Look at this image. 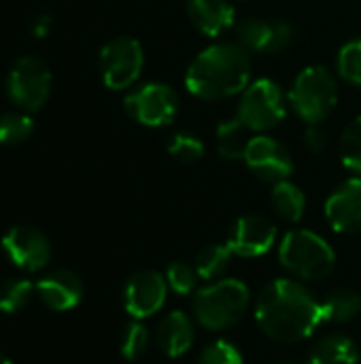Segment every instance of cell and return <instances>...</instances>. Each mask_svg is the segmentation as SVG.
<instances>
[{"mask_svg":"<svg viewBox=\"0 0 361 364\" xmlns=\"http://www.w3.org/2000/svg\"><path fill=\"white\" fill-rule=\"evenodd\" d=\"M255 320L270 339L298 343L309 339L317 326L323 324L321 301L300 282L277 279L260 292Z\"/></svg>","mask_w":361,"mask_h":364,"instance_id":"cell-1","label":"cell"},{"mask_svg":"<svg viewBox=\"0 0 361 364\" xmlns=\"http://www.w3.org/2000/svg\"><path fill=\"white\" fill-rule=\"evenodd\" d=\"M251 83V58L238 43H215L202 49L185 73V87L200 100H223L243 94Z\"/></svg>","mask_w":361,"mask_h":364,"instance_id":"cell-2","label":"cell"},{"mask_svg":"<svg viewBox=\"0 0 361 364\" xmlns=\"http://www.w3.org/2000/svg\"><path fill=\"white\" fill-rule=\"evenodd\" d=\"M251 303L249 288L238 279H219L196 292L194 316L209 331H226L238 324Z\"/></svg>","mask_w":361,"mask_h":364,"instance_id":"cell-3","label":"cell"},{"mask_svg":"<svg viewBox=\"0 0 361 364\" xmlns=\"http://www.w3.org/2000/svg\"><path fill=\"white\" fill-rule=\"evenodd\" d=\"M289 102L296 115L306 124H321L332 115L338 102V81L330 68L313 64L302 68L291 85Z\"/></svg>","mask_w":361,"mask_h":364,"instance_id":"cell-4","label":"cell"},{"mask_svg":"<svg viewBox=\"0 0 361 364\" xmlns=\"http://www.w3.org/2000/svg\"><path fill=\"white\" fill-rule=\"evenodd\" d=\"M281 264L304 282L328 277L336 267L332 245L313 230H291L283 237L279 247Z\"/></svg>","mask_w":361,"mask_h":364,"instance_id":"cell-5","label":"cell"},{"mask_svg":"<svg viewBox=\"0 0 361 364\" xmlns=\"http://www.w3.org/2000/svg\"><path fill=\"white\" fill-rule=\"evenodd\" d=\"M287 115L285 94L277 81L262 77L251 81L240 94L238 119L251 132H268L277 128Z\"/></svg>","mask_w":361,"mask_h":364,"instance_id":"cell-6","label":"cell"},{"mask_svg":"<svg viewBox=\"0 0 361 364\" xmlns=\"http://www.w3.org/2000/svg\"><path fill=\"white\" fill-rule=\"evenodd\" d=\"M53 85L51 70L36 55L19 58L6 77V94L23 113H34L45 107Z\"/></svg>","mask_w":361,"mask_h":364,"instance_id":"cell-7","label":"cell"},{"mask_svg":"<svg viewBox=\"0 0 361 364\" xmlns=\"http://www.w3.org/2000/svg\"><path fill=\"white\" fill-rule=\"evenodd\" d=\"M145 66L143 45L132 36H115L111 38L98 55V68L102 83L109 90L121 92L132 87Z\"/></svg>","mask_w":361,"mask_h":364,"instance_id":"cell-8","label":"cell"},{"mask_svg":"<svg viewBox=\"0 0 361 364\" xmlns=\"http://www.w3.org/2000/svg\"><path fill=\"white\" fill-rule=\"evenodd\" d=\"M126 113L147 128H162L174 122L179 111V96L166 83H143L123 98Z\"/></svg>","mask_w":361,"mask_h":364,"instance_id":"cell-9","label":"cell"},{"mask_svg":"<svg viewBox=\"0 0 361 364\" xmlns=\"http://www.w3.org/2000/svg\"><path fill=\"white\" fill-rule=\"evenodd\" d=\"M296 41V28L285 19L245 17L236 23V43L249 53H279Z\"/></svg>","mask_w":361,"mask_h":364,"instance_id":"cell-10","label":"cell"},{"mask_svg":"<svg viewBox=\"0 0 361 364\" xmlns=\"http://www.w3.org/2000/svg\"><path fill=\"white\" fill-rule=\"evenodd\" d=\"M243 160L255 177L270 181V183L285 181L294 173L291 154L281 141L268 134L251 136Z\"/></svg>","mask_w":361,"mask_h":364,"instance_id":"cell-11","label":"cell"},{"mask_svg":"<svg viewBox=\"0 0 361 364\" xmlns=\"http://www.w3.org/2000/svg\"><path fill=\"white\" fill-rule=\"evenodd\" d=\"M6 258L23 271H40L51 260L49 239L34 226H13L2 237Z\"/></svg>","mask_w":361,"mask_h":364,"instance_id":"cell-12","label":"cell"},{"mask_svg":"<svg viewBox=\"0 0 361 364\" xmlns=\"http://www.w3.org/2000/svg\"><path fill=\"white\" fill-rule=\"evenodd\" d=\"M166 294L168 282L164 275L155 271H140L128 279L123 290V305L132 318L143 320L162 309V305L166 303Z\"/></svg>","mask_w":361,"mask_h":364,"instance_id":"cell-13","label":"cell"},{"mask_svg":"<svg viewBox=\"0 0 361 364\" xmlns=\"http://www.w3.org/2000/svg\"><path fill=\"white\" fill-rule=\"evenodd\" d=\"M277 241V226L266 215H245L234 222L230 230L228 245L236 256L243 258H257L272 250Z\"/></svg>","mask_w":361,"mask_h":364,"instance_id":"cell-14","label":"cell"},{"mask_svg":"<svg viewBox=\"0 0 361 364\" xmlns=\"http://www.w3.org/2000/svg\"><path fill=\"white\" fill-rule=\"evenodd\" d=\"M326 218L336 232H361V177L347 179L330 194Z\"/></svg>","mask_w":361,"mask_h":364,"instance_id":"cell-15","label":"cell"},{"mask_svg":"<svg viewBox=\"0 0 361 364\" xmlns=\"http://www.w3.org/2000/svg\"><path fill=\"white\" fill-rule=\"evenodd\" d=\"M36 296L51 311H68L74 309L83 299V284L77 273L68 269H55L43 275L36 286Z\"/></svg>","mask_w":361,"mask_h":364,"instance_id":"cell-16","label":"cell"},{"mask_svg":"<svg viewBox=\"0 0 361 364\" xmlns=\"http://www.w3.org/2000/svg\"><path fill=\"white\" fill-rule=\"evenodd\" d=\"M185 9L194 28L215 38L236 23V9L232 0H185Z\"/></svg>","mask_w":361,"mask_h":364,"instance_id":"cell-17","label":"cell"},{"mask_svg":"<svg viewBox=\"0 0 361 364\" xmlns=\"http://www.w3.org/2000/svg\"><path fill=\"white\" fill-rule=\"evenodd\" d=\"M157 346L160 350L170 356V358H179L183 356L191 343H194V322L185 311H170L157 326L155 333Z\"/></svg>","mask_w":361,"mask_h":364,"instance_id":"cell-18","label":"cell"},{"mask_svg":"<svg viewBox=\"0 0 361 364\" xmlns=\"http://www.w3.org/2000/svg\"><path fill=\"white\" fill-rule=\"evenodd\" d=\"M249 128L236 117H228L223 119L217 130H215V145H217V154L226 160H243L247 145L251 141L249 136Z\"/></svg>","mask_w":361,"mask_h":364,"instance_id":"cell-19","label":"cell"},{"mask_svg":"<svg viewBox=\"0 0 361 364\" xmlns=\"http://www.w3.org/2000/svg\"><path fill=\"white\" fill-rule=\"evenodd\" d=\"M360 363V350L353 339L345 335H330L321 339L311 356L309 364H357Z\"/></svg>","mask_w":361,"mask_h":364,"instance_id":"cell-20","label":"cell"},{"mask_svg":"<svg viewBox=\"0 0 361 364\" xmlns=\"http://www.w3.org/2000/svg\"><path fill=\"white\" fill-rule=\"evenodd\" d=\"M361 311V296L349 288H334L321 301V318L328 324H345Z\"/></svg>","mask_w":361,"mask_h":364,"instance_id":"cell-21","label":"cell"},{"mask_svg":"<svg viewBox=\"0 0 361 364\" xmlns=\"http://www.w3.org/2000/svg\"><path fill=\"white\" fill-rule=\"evenodd\" d=\"M270 200H272L274 211L283 220H287V222H300L304 218L306 196H304V192L296 183H291L287 179L274 183V188L270 192Z\"/></svg>","mask_w":361,"mask_h":364,"instance_id":"cell-22","label":"cell"},{"mask_svg":"<svg viewBox=\"0 0 361 364\" xmlns=\"http://www.w3.org/2000/svg\"><path fill=\"white\" fill-rule=\"evenodd\" d=\"M234 252L228 243H213L209 247H204L198 258H196V271H198V277L200 279H217L226 273V269L230 267V260H232Z\"/></svg>","mask_w":361,"mask_h":364,"instance_id":"cell-23","label":"cell"},{"mask_svg":"<svg viewBox=\"0 0 361 364\" xmlns=\"http://www.w3.org/2000/svg\"><path fill=\"white\" fill-rule=\"evenodd\" d=\"M34 132V119L28 113H2L0 115V145L13 147L28 141Z\"/></svg>","mask_w":361,"mask_h":364,"instance_id":"cell-24","label":"cell"},{"mask_svg":"<svg viewBox=\"0 0 361 364\" xmlns=\"http://www.w3.org/2000/svg\"><path fill=\"white\" fill-rule=\"evenodd\" d=\"M32 292H36L34 286L23 277H11V279L2 282L0 284V311L2 314L21 311L28 305Z\"/></svg>","mask_w":361,"mask_h":364,"instance_id":"cell-25","label":"cell"},{"mask_svg":"<svg viewBox=\"0 0 361 364\" xmlns=\"http://www.w3.org/2000/svg\"><path fill=\"white\" fill-rule=\"evenodd\" d=\"M340 160L351 173L361 177V115L349 122L340 134Z\"/></svg>","mask_w":361,"mask_h":364,"instance_id":"cell-26","label":"cell"},{"mask_svg":"<svg viewBox=\"0 0 361 364\" xmlns=\"http://www.w3.org/2000/svg\"><path fill=\"white\" fill-rule=\"evenodd\" d=\"M166 149L174 160L185 162V164L198 162L204 156V143L191 132H174V134H170L168 141H166Z\"/></svg>","mask_w":361,"mask_h":364,"instance_id":"cell-27","label":"cell"},{"mask_svg":"<svg viewBox=\"0 0 361 364\" xmlns=\"http://www.w3.org/2000/svg\"><path fill=\"white\" fill-rule=\"evenodd\" d=\"M336 68L347 83L361 87V38H353L340 47Z\"/></svg>","mask_w":361,"mask_h":364,"instance_id":"cell-28","label":"cell"},{"mask_svg":"<svg viewBox=\"0 0 361 364\" xmlns=\"http://www.w3.org/2000/svg\"><path fill=\"white\" fill-rule=\"evenodd\" d=\"M149 331L145 324H140L138 320L128 324L126 331L121 333V341H119V350H121V356L126 360H138L145 356L147 348H149Z\"/></svg>","mask_w":361,"mask_h":364,"instance_id":"cell-29","label":"cell"},{"mask_svg":"<svg viewBox=\"0 0 361 364\" xmlns=\"http://www.w3.org/2000/svg\"><path fill=\"white\" fill-rule=\"evenodd\" d=\"M166 282H168V288H172L177 294H191L196 290V284H198V271L196 267H189L187 262H172L168 269H166Z\"/></svg>","mask_w":361,"mask_h":364,"instance_id":"cell-30","label":"cell"},{"mask_svg":"<svg viewBox=\"0 0 361 364\" xmlns=\"http://www.w3.org/2000/svg\"><path fill=\"white\" fill-rule=\"evenodd\" d=\"M243 354L238 352V348L226 339L213 341L211 346H206L198 358V364H243Z\"/></svg>","mask_w":361,"mask_h":364,"instance_id":"cell-31","label":"cell"},{"mask_svg":"<svg viewBox=\"0 0 361 364\" xmlns=\"http://www.w3.org/2000/svg\"><path fill=\"white\" fill-rule=\"evenodd\" d=\"M304 147L319 154L328 147V132L319 126V124H309V128L304 130Z\"/></svg>","mask_w":361,"mask_h":364,"instance_id":"cell-32","label":"cell"},{"mask_svg":"<svg viewBox=\"0 0 361 364\" xmlns=\"http://www.w3.org/2000/svg\"><path fill=\"white\" fill-rule=\"evenodd\" d=\"M49 30H51V17H49V15H38V17L32 21V34H34L36 38L47 36Z\"/></svg>","mask_w":361,"mask_h":364,"instance_id":"cell-33","label":"cell"},{"mask_svg":"<svg viewBox=\"0 0 361 364\" xmlns=\"http://www.w3.org/2000/svg\"><path fill=\"white\" fill-rule=\"evenodd\" d=\"M0 364H13V360H9L6 356H2V354H0Z\"/></svg>","mask_w":361,"mask_h":364,"instance_id":"cell-34","label":"cell"},{"mask_svg":"<svg viewBox=\"0 0 361 364\" xmlns=\"http://www.w3.org/2000/svg\"><path fill=\"white\" fill-rule=\"evenodd\" d=\"M279 364H296V363H279Z\"/></svg>","mask_w":361,"mask_h":364,"instance_id":"cell-35","label":"cell"}]
</instances>
